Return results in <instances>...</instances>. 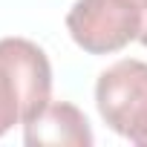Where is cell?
Wrapping results in <instances>:
<instances>
[{
  "mask_svg": "<svg viewBox=\"0 0 147 147\" xmlns=\"http://www.w3.org/2000/svg\"><path fill=\"white\" fill-rule=\"evenodd\" d=\"M52 66L46 52L26 38L0 40V138L26 124L52 98Z\"/></svg>",
  "mask_w": 147,
  "mask_h": 147,
  "instance_id": "obj_1",
  "label": "cell"
},
{
  "mask_svg": "<svg viewBox=\"0 0 147 147\" xmlns=\"http://www.w3.org/2000/svg\"><path fill=\"white\" fill-rule=\"evenodd\" d=\"M95 104L107 127L133 144L147 147V63L136 58L115 61L95 84Z\"/></svg>",
  "mask_w": 147,
  "mask_h": 147,
  "instance_id": "obj_2",
  "label": "cell"
},
{
  "mask_svg": "<svg viewBox=\"0 0 147 147\" xmlns=\"http://www.w3.org/2000/svg\"><path fill=\"white\" fill-rule=\"evenodd\" d=\"M144 12L133 0H75L66 15V29L84 52L110 55L138 40Z\"/></svg>",
  "mask_w": 147,
  "mask_h": 147,
  "instance_id": "obj_3",
  "label": "cell"
},
{
  "mask_svg": "<svg viewBox=\"0 0 147 147\" xmlns=\"http://www.w3.org/2000/svg\"><path fill=\"white\" fill-rule=\"evenodd\" d=\"M23 141L29 147L55 144V147H90L92 130L87 115L69 101H49L38 115L23 124Z\"/></svg>",
  "mask_w": 147,
  "mask_h": 147,
  "instance_id": "obj_4",
  "label": "cell"
},
{
  "mask_svg": "<svg viewBox=\"0 0 147 147\" xmlns=\"http://www.w3.org/2000/svg\"><path fill=\"white\" fill-rule=\"evenodd\" d=\"M138 40L147 46V12H144V20H141V32H138Z\"/></svg>",
  "mask_w": 147,
  "mask_h": 147,
  "instance_id": "obj_5",
  "label": "cell"
},
{
  "mask_svg": "<svg viewBox=\"0 0 147 147\" xmlns=\"http://www.w3.org/2000/svg\"><path fill=\"white\" fill-rule=\"evenodd\" d=\"M133 3H136V6L141 9V12H147V0H133Z\"/></svg>",
  "mask_w": 147,
  "mask_h": 147,
  "instance_id": "obj_6",
  "label": "cell"
}]
</instances>
